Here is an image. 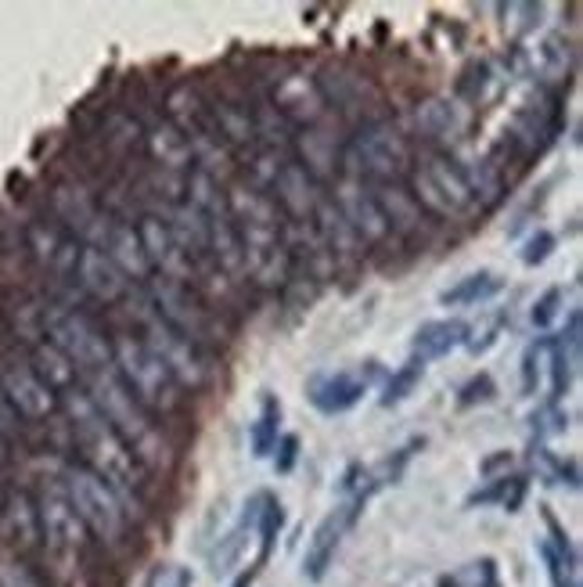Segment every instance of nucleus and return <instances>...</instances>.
Masks as SVG:
<instances>
[{
  "instance_id": "2eb2a0df",
  "label": "nucleus",
  "mask_w": 583,
  "mask_h": 587,
  "mask_svg": "<svg viewBox=\"0 0 583 587\" xmlns=\"http://www.w3.org/2000/svg\"><path fill=\"white\" fill-rule=\"evenodd\" d=\"M468 332L472 328L461 321V317H440V321H425L411 339V357L414 361H440L447 353H454L458 346L468 343Z\"/></svg>"
},
{
  "instance_id": "2f4dec72",
  "label": "nucleus",
  "mask_w": 583,
  "mask_h": 587,
  "mask_svg": "<svg viewBox=\"0 0 583 587\" xmlns=\"http://www.w3.org/2000/svg\"><path fill=\"white\" fill-rule=\"evenodd\" d=\"M494 397V379H490V375H476V379L468 382L465 389H461V397H458V404L461 407H468V404H476V400H490Z\"/></svg>"
},
{
  "instance_id": "f03ea898",
  "label": "nucleus",
  "mask_w": 583,
  "mask_h": 587,
  "mask_svg": "<svg viewBox=\"0 0 583 587\" xmlns=\"http://www.w3.org/2000/svg\"><path fill=\"white\" fill-rule=\"evenodd\" d=\"M62 407L69 415L72 436H76V447L83 451V465H87L94 476H101L108 487L116 490L119 501L130 508H141L144 487H148V472L137 465V458L126 451V443L112 433V425L101 418V411L94 407V400L87 397V389H69L62 393Z\"/></svg>"
},
{
  "instance_id": "bb28decb",
  "label": "nucleus",
  "mask_w": 583,
  "mask_h": 587,
  "mask_svg": "<svg viewBox=\"0 0 583 587\" xmlns=\"http://www.w3.org/2000/svg\"><path fill=\"white\" fill-rule=\"evenodd\" d=\"M558 307H562V289H548L537 303H533V314H530L533 328H548L558 317Z\"/></svg>"
},
{
  "instance_id": "a211bd4d",
  "label": "nucleus",
  "mask_w": 583,
  "mask_h": 587,
  "mask_svg": "<svg viewBox=\"0 0 583 587\" xmlns=\"http://www.w3.org/2000/svg\"><path fill=\"white\" fill-rule=\"evenodd\" d=\"M29 368L36 371V375H40V379L47 382V386L54 389V393H58V397H62V393H69V389H76V382H80V371L72 368L69 361H65L62 353L54 350L51 343H36L33 346V357H29Z\"/></svg>"
},
{
  "instance_id": "6e6552de",
  "label": "nucleus",
  "mask_w": 583,
  "mask_h": 587,
  "mask_svg": "<svg viewBox=\"0 0 583 587\" xmlns=\"http://www.w3.org/2000/svg\"><path fill=\"white\" fill-rule=\"evenodd\" d=\"M411 199L429 220L458 217L476 202L468 191L465 170L443 152H429L411 166Z\"/></svg>"
},
{
  "instance_id": "393cba45",
  "label": "nucleus",
  "mask_w": 583,
  "mask_h": 587,
  "mask_svg": "<svg viewBox=\"0 0 583 587\" xmlns=\"http://www.w3.org/2000/svg\"><path fill=\"white\" fill-rule=\"evenodd\" d=\"M144 587H191V569L180 566V562H159L148 573V584Z\"/></svg>"
},
{
  "instance_id": "6ab92c4d",
  "label": "nucleus",
  "mask_w": 583,
  "mask_h": 587,
  "mask_svg": "<svg viewBox=\"0 0 583 587\" xmlns=\"http://www.w3.org/2000/svg\"><path fill=\"white\" fill-rule=\"evenodd\" d=\"M281 440V400L274 393L260 397V415L249 425V443L256 458H267L274 451V443Z\"/></svg>"
},
{
  "instance_id": "39448f33",
  "label": "nucleus",
  "mask_w": 583,
  "mask_h": 587,
  "mask_svg": "<svg viewBox=\"0 0 583 587\" xmlns=\"http://www.w3.org/2000/svg\"><path fill=\"white\" fill-rule=\"evenodd\" d=\"M62 494L69 508L76 512L80 526L94 533L101 544H119L130 533L134 515L119 501V494L108 487L105 479L94 476L87 465H69L62 476Z\"/></svg>"
},
{
  "instance_id": "4468645a",
  "label": "nucleus",
  "mask_w": 583,
  "mask_h": 587,
  "mask_svg": "<svg viewBox=\"0 0 583 587\" xmlns=\"http://www.w3.org/2000/svg\"><path fill=\"white\" fill-rule=\"evenodd\" d=\"M263 501H267V494H252L242 508V519L213 544V551H209V569H213V577H227V573L242 562L245 544H249V537L256 533V519H260Z\"/></svg>"
},
{
  "instance_id": "c85d7f7f",
  "label": "nucleus",
  "mask_w": 583,
  "mask_h": 587,
  "mask_svg": "<svg viewBox=\"0 0 583 587\" xmlns=\"http://www.w3.org/2000/svg\"><path fill=\"white\" fill-rule=\"evenodd\" d=\"M533 433H537V436L566 433V415L558 411V404H544L537 415H533Z\"/></svg>"
},
{
  "instance_id": "0eeeda50",
  "label": "nucleus",
  "mask_w": 583,
  "mask_h": 587,
  "mask_svg": "<svg viewBox=\"0 0 583 587\" xmlns=\"http://www.w3.org/2000/svg\"><path fill=\"white\" fill-rule=\"evenodd\" d=\"M339 166L350 173V181L357 184H393L407 166V141L404 134L386 123V119H375L368 127H360L357 134L342 145Z\"/></svg>"
},
{
  "instance_id": "a878e982",
  "label": "nucleus",
  "mask_w": 583,
  "mask_h": 587,
  "mask_svg": "<svg viewBox=\"0 0 583 587\" xmlns=\"http://www.w3.org/2000/svg\"><path fill=\"white\" fill-rule=\"evenodd\" d=\"M0 587H44V584H40V577H36L26 562L4 559L0 562Z\"/></svg>"
},
{
  "instance_id": "7c9ffc66",
  "label": "nucleus",
  "mask_w": 583,
  "mask_h": 587,
  "mask_svg": "<svg viewBox=\"0 0 583 587\" xmlns=\"http://www.w3.org/2000/svg\"><path fill=\"white\" fill-rule=\"evenodd\" d=\"M274 469L281 472V476H285V472H292V465H296V458H299V436H281L278 443H274Z\"/></svg>"
},
{
  "instance_id": "7ed1b4c3",
  "label": "nucleus",
  "mask_w": 583,
  "mask_h": 587,
  "mask_svg": "<svg viewBox=\"0 0 583 587\" xmlns=\"http://www.w3.org/2000/svg\"><path fill=\"white\" fill-rule=\"evenodd\" d=\"M87 397L94 400L101 418L112 425V433L126 443V451L134 454L144 472L162 476V472L173 469V447L166 433L159 429L152 411L137 404L134 393L119 382L116 371L108 368L98 371V375H87Z\"/></svg>"
},
{
  "instance_id": "ddd939ff",
  "label": "nucleus",
  "mask_w": 583,
  "mask_h": 587,
  "mask_svg": "<svg viewBox=\"0 0 583 587\" xmlns=\"http://www.w3.org/2000/svg\"><path fill=\"white\" fill-rule=\"evenodd\" d=\"M360 508L364 505L346 501V505H339L332 515H324L321 526H317L314 537H310V544H306V555H303V577L306 580H324V573H328V566L335 562V551H339L346 530L357 523Z\"/></svg>"
},
{
  "instance_id": "9b49d317",
  "label": "nucleus",
  "mask_w": 583,
  "mask_h": 587,
  "mask_svg": "<svg viewBox=\"0 0 583 587\" xmlns=\"http://www.w3.org/2000/svg\"><path fill=\"white\" fill-rule=\"evenodd\" d=\"M371 375H375V361L368 371H353V368H339V371H314L306 379V400L321 411V415H346L364 400L371 386Z\"/></svg>"
},
{
  "instance_id": "1a4fd4ad",
  "label": "nucleus",
  "mask_w": 583,
  "mask_h": 587,
  "mask_svg": "<svg viewBox=\"0 0 583 587\" xmlns=\"http://www.w3.org/2000/svg\"><path fill=\"white\" fill-rule=\"evenodd\" d=\"M0 397L26 422H47V418L62 411V397L29 368V361H15L0 368Z\"/></svg>"
},
{
  "instance_id": "4be33fe9",
  "label": "nucleus",
  "mask_w": 583,
  "mask_h": 587,
  "mask_svg": "<svg viewBox=\"0 0 583 587\" xmlns=\"http://www.w3.org/2000/svg\"><path fill=\"white\" fill-rule=\"evenodd\" d=\"M281 526H285V508H281L278 497L267 494V501H263V508H260V519H256V537H260V562L270 559V551H274V544H278Z\"/></svg>"
},
{
  "instance_id": "20e7f679",
  "label": "nucleus",
  "mask_w": 583,
  "mask_h": 587,
  "mask_svg": "<svg viewBox=\"0 0 583 587\" xmlns=\"http://www.w3.org/2000/svg\"><path fill=\"white\" fill-rule=\"evenodd\" d=\"M112 371L119 375L134 400L141 407H148L152 415H170L180 407L184 389L173 379V371L166 368L159 353L144 343L141 335H112Z\"/></svg>"
},
{
  "instance_id": "c756f323",
  "label": "nucleus",
  "mask_w": 583,
  "mask_h": 587,
  "mask_svg": "<svg viewBox=\"0 0 583 587\" xmlns=\"http://www.w3.org/2000/svg\"><path fill=\"white\" fill-rule=\"evenodd\" d=\"M540 51H544V58L551 62L555 76H566L569 69H573V51H569V44H562V37H548Z\"/></svg>"
},
{
  "instance_id": "423d86ee",
  "label": "nucleus",
  "mask_w": 583,
  "mask_h": 587,
  "mask_svg": "<svg viewBox=\"0 0 583 587\" xmlns=\"http://www.w3.org/2000/svg\"><path fill=\"white\" fill-rule=\"evenodd\" d=\"M44 339L62 353L72 368L80 371V379L112 368V339H108L105 328L80 307L58 303V307L47 310Z\"/></svg>"
},
{
  "instance_id": "f257e3e1",
  "label": "nucleus",
  "mask_w": 583,
  "mask_h": 587,
  "mask_svg": "<svg viewBox=\"0 0 583 587\" xmlns=\"http://www.w3.org/2000/svg\"><path fill=\"white\" fill-rule=\"evenodd\" d=\"M224 199L234 235L242 245L245 278L270 289L281 285L292 274V242H288V220L281 217V209L256 184H231Z\"/></svg>"
},
{
  "instance_id": "b1692460",
  "label": "nucleus",
  "mask_w": 583,
  "mask_h": 587,
  "mask_svg": "<svg viewBox=\"0 0 583 587\" xmlns=\"http://www.w3.org/2000/svg\"><path fill=\"white\" fill-rule=\"evenodd\" d=\"M544 353H548V339H537V343L526 346L522 353V393L526 397H537L540 379H544Z\"/></svg>"
},
{
  "instance_id": "72a5a7b5",
  "label": "nucleus",
  "mask_w": 583,
  "mask_h": 587,
  "mask_svg": "<svg viewBox=\"0 0 583 587\" xmlns=\"http://www.w3.org/2000/svg\"><path fill=\"white\" fill-rule=\"evenodd\" d=\"M249 580H252V573H245V577L234 580V587H249Z\"/></svg>"
},
{
  "instance_id": "cd10ccee",
  "label": "nucleus",
  "mask_w": 583,
  "mask_h": 587,
  "mask_svg": "<svg viewBox=\"0 0 583 587\" xmlns=\"http://www.w3.org/2000/svg\"><path fill=\"white\" fill-rule=\"evenodd\" d=\"M555 245L558 242L551 231H537V235L526 242V249H522V263H526V267H537V263H544L551 253H555Z\"/></svg>"
},
{
  "instance_id": "dca6fc26",
  "label": "nucleus",
  "mask_w": 583,
  "mask_h": 587,
  "mask_svg": "<svg viewBox=\"0 0 583 587\" xmlns=\"http://www.w3.org/2000/svg\"><path fill=\"white\" fill-rule=\"evenodd\" d=\"M296 148L303 152V159H296L299 166H303L310 177H314L317 184L328 181V177H335V173L342 170L339 159H342V148L335 145L332 134H324L317 123H310V127H299L296 134Z\"/></svg>"
},
{
  "instance_id": "f3484780",
  "label": "nucleus",
  "mask_w": 583,
  "mask_h": 587,
  "mask_svg": "<svg viewBox=\"0 0 583 587\" xmlns=\"http://www.w3.org/2000/svg\"><path fill=\"white\" fill-rule=\"evenodd\" d=\"M504 289V278L494 271H476V274H465L458 285H450V289L440 292V303L443 307H479V303H490L497 292Z\"/></svg>"
},
{
  "instance_id": "9d476101",
  "label": "nucleus",
  "mask_w": 583,
  "mask_h": 587,
  "mask_svg": "<svg viewBox=\"0 0 583 587\" xmlns=\"http://www.w3.org/2000/svg\"><path fill=\"white\" fill-rule=\"evenodd\" d=\"M36 530H40L47 551L58 562L76 559L83 551V541H87V530L80 526L62 490H44L40 494V501H36Z\"/></svg>"
},
{
  "instance_id": "473e14b6",
  "label": "nucleus",
  "mask_w": 583,
  "mask_h": 587,
  "mask_svg": "<svg viewBox=\"0 0 583 587\" xmlns=\"http://www.w3.org/2000/svg\"><path fill=\"white\" fill-rule=\"evenodd\" d=\"M8 458H11V451H8V440H4V433H0V469L8 465Z\"/></svg>"
},
{
  "instance_id": "5701e85b",
  "label": "nucleus",
  "mask_w": 583,
  "mask_h": 587,
  "mask_svg": "<svg viewBox=\"0 0 583 587\" xmlns=\"http://www.w3.org/2000/svg\"><path fill=\"white\" fill-rule=\"evenodd\" d=\"M540 555L548 562V577L555 587H576V551L558 548L551 541H540Z\"/></svg>"
},
{
  "instance_id": "aec40b11",
  "label": "nucleus",
  "mask_w": 583,
  "mask_h": 587,
  "mask_svg": "<svg viewBox=\"0 0 583 587\" xmlns=\"http://www.w3.org/2000/svg\"><path fill=\"white\" fill-rule=\"evenodd\" d=\"M414 123H418V130H422L425 137H432V141H443V137H450L454 130H458L454 105H450V101H440V98L422 101L418 112H414Z\"/></svg>"
},
{
  "instance_id": "f8f14e48",
  "label": "nucleus",
  "mask_w": 583,
  "mask_h": 587,
  "mask_svg": "<svg viewBox=\"0 0 583 587\" xmlns=\"http://www.w3.org/2000/svg\"><path fill=\"white\" fill-rule=\"evenodd\" d=\"M72 281H76V289L83 296L94 299V303H105V307H116V303L134 296V285L94 245H80V256H76V267H72Z\"/></svg>"
},
{
  "instance_id": "412c9836",
  "label": "nucleus",
  "mask_w": 583,
  "mask_h": 587,
  "mask_svg": "<svg viewBox=\"0 0 583 587\" xmlns=\"http://www.w3.org/2000/svg\"><path fill=\"white\" fill-rule=\"evenodd\" d=\"M425 375V364L422 361H407L400 364V368L393 371L386 379V389H382V407H396V404H404L407 397H411L414 389H418V382H422Z\"/></svg>"
}]
</instances>
